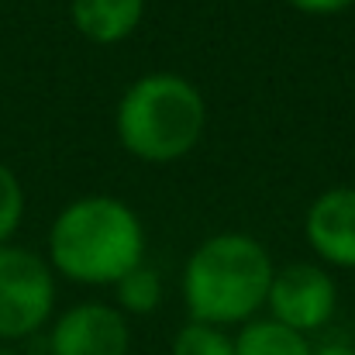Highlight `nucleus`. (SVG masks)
<instances>
[{
    "instance_id": "1a4fd4ad",
    "label": "nucleus",
    "mask_w": 355,
    "mask_h": 355,
    "mask_svg": "<svg viewBox=\"0 0 355 355\" xmlns=\"http://www.w3.org/2000/svg\"><path fill=\"white\" fill-rule=\"evenodd\" d=\"M235 355H311V342L307 335L272 318H255L241 324V335L235 338Z\"/></svg>"
},
{
    "instance_id": "9d476101",
    "label": "nucleus",
    "mask_w": 355,
    "mask_h": 355,
    "mask_svg": "<svg viewBox=\"0 0 355 355\" xmlns=\"http://www.w3.org/2000/svg\"><path fill=\"white\" fill-rule=\"evenodd\" d=\"M114 293H118V307L121 314H135V318H145L159 307L162 300V283H159V272L148 269L145 262L138 269H131L128 276H121L114 283Z\"/></svg>"
},
{
    "instance_id": "ddd939ff",
    "label": "nucleus",
    "mask_w": 355,
    "mask_h": 355,
    "mask_svg": "<svg viewBox=\"0 0 355 355\" xmlns=\"http://www.w3.org/2000/svg\"><path fill=\"white\" fill-rule=\"evenodd\" d=\"M290 7H297L300 14H314V17H328V14H342L355 7V0H286Z\"/></svg>"
},
{
    "instance_id": "7ed1b4c3",
    "label": "nucleus",
    "mask_w": 355,
    "mask_h": 355,
    "mask_svg": "<svg viewBox=\"0 0 355 355\" xmlns=\"http://www.w3.org/2000/svg\"><path fill=\"white\" fill-rule=\"evenodd\" d=\"M207 104L200 90L176 73H148L118 101V141L141 162H176L200 141Z\"/></svg>"
},
{
    "instance_id": "6e6552de",
    "label": "nucleus",
    "mask_w": 355,
    "mask_h": 355,
    "mask_svg": "<svg viewBox=\"0 0 355 355\" xmlns=\"http://www.w3.org/2000/svg\"><path fill=\"white\" fill-rule=\"evenodd\" d=\"M69 14L83 38L97 45H118L141 24L145 0H73Z\"/></svg>"
},
{
    "instance_id": "2eb2a0df",
    "label": "nucleus",
    "mask_w": 355,
    "mask_h": 355,
    "mask_svg": "<svg viewBox=\"0 0 355 355\" xmlns=\"http://www.w3.org/2000/svg\"><path fill=\"white\" fill-rule=\"evenodd\" d=\"M0 355H21V352H17V349H10V345H3V349H0Z\"/></svg>"
},
{
    "instance_id": "0eeeda50",
    "label": "nucleus",
    "mask_w": 355,
    "mask_h": 355,
    "mask_svg": "<svg viewBox=\"0 0 355 355\" xmlns=\"http://www.w3.org/2000/svg\"><path fill=\"white\" fill-rule=\"evenodd\" d=\"M304 235L328 266L355 269V187L324 190L307 211Z\"/></svg>"
},
{
    "instance_id": "f257e3e1",
    "label": "nucleus",
    "mask_w": 355,
    "mask_h": 355,
    "mask_svg": "<svg viewBox=\"0 0 355 355\" xmlns=\"http://www.w3.org/2000/svg\"><path fill=\"white\" fill-rule=\"evenodd\" d=\"M145 262L141 218L118 197L90 193L59 211L49 228V266L83 286L118 283Z\"/></svg>"
},
{
    "instance_id": "f03ea898",
    "label": "nucleus",
    "mask_w": 355,
    "mask_h": 355,
    "mask_svg": "<svg viewBox=\"0 0 355 355\" xmlns=\"http://www.w3.org/2000/svg\"><path fill=\"white\" fill-rule=\"evenodd\" d=\"M272 259L262 241L221 232L200 241L183 269V300L193 321L228 328L248 324L266 307L272 283Z\"/></svg>"
},
{
    "instance_id": "4468645a",
    "label": "nucleus",
    "mask_w": 355,
    "mask_h": 355,
    "mask_svg": "<svg viewBox=\"0 0 355 355\" xmlns=\"http://www.w3.org/2000/svg\"><path fill=\"white\" fill-rule=\"evenodd\" d=\"M311 355H355V345H349V342H324V345L311 349Z\"/></svg>"
},
{
    "instance_id": "9b49d317",
    "label": "nucleus",
    "mask_w": 355,
    "mask_h": 355,
    "mask_svg": "<svg viewBox=\"0 0 355 355\" xmlns=\"http://www.w3.org/2000/svg\"><path fill=\"white\" fill-rule=\"evenodd\" d=\"M169 355H235V338L225 328L190 321L176 331Z\"/></svg>"
},
{
    "instance_id": "39448f33",
    "label": "nucleus",
    "mask_w": 355,
    "mask_h": 355,
    "mask_svg": "<svg viewBox=\"0 0 355 355\" xmlns=\"http://www.w3.org/2000/svg\"><path fill=\"white\" fill-rule=\"evenodd\" d=\"M269 318L307 335L324 328L335 318L338 307V286L324 266L314 262H290L272 272L269 297H266Z\"/></svg>"
},
{
    "instance_id": "f8f14e48",
    "label": "nucleus",
    "mask_w": 355,
    "mask_h": 355,
    "mask_svg": "<svg viewBox=\"0 0 355 355\" xmlns=\"http://www.w3.org/2000/svg\"><path fill=\"white\" fill-rule=\"evenodd\" d=\"M24 218V190L10 166L0 162V245H10V235L21 228Z\"/></svg>"
},
{
    "instance_id": "20e7f679",
    "label": "nucleus",
    "mask_w": 355,
    "mask_h": 355,
    "mask_svg": "<svg viewBox=\"0 0 355 355\" xmlns=\"http://www.w3.org/2000/svg\"><path fill=\"white\" fill-rule=\"evenodd\" d=\"M55 307L52 266L21 245H0V338L35 335Z\"/></svg>"
},
{
    "instance_id": "423d86ee",
    "label": "nucleus",
    "mask_w": 355,
    "mask_h": 355,
    "mask_svg": "<svg viewBox=\"0 0 355 355\" xmlns=\"http://www.w3.org/2000/svg\"><path fill=\"white\" fill-rule=\"evenodd\" d=\"M128 318L107 304H76L49 331V355H128Z\"/></svg>"
}]
</instances>
